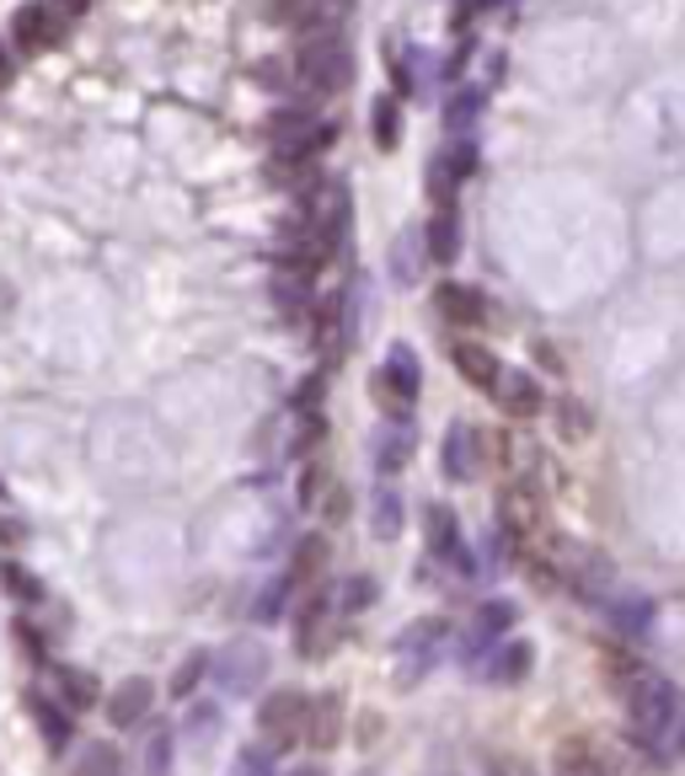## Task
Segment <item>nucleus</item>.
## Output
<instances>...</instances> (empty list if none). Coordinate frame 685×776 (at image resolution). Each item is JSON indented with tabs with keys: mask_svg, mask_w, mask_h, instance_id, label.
I'll return each instance as SVG.
<instances>
[{
	"mask_svg": "<svg viewBox=\"0 0 685 776\" xmlns=\"http://www.w3.org/2000/svg\"><path fill=\"white\" fill-rule=\"evenodd\" d=\"M622 702H626V717H632V734L654 755H675V728H681V713H685V696L664 675L643 669V664H626L622 675Z\"/></svg>",
	"mask_w": 685,
	"mask_h": 776,
	"instance_id": "f257e3e1",
	"label": "nucleus"
},
{
	"mask_svg": "<svg viewBox=\"0 0 685 776\" xmlns=\"http://www.w3.org/2000/svg\"><path fill=\"white\" fill-rule=\"evenodd\" d=\"M445 654H450V622H440V616L407 622V627L396 632V643H391V675H396V686L402 691L423 686Z\"/></svg>",
	"mask_w": 685,
	"mask_h": 776,
	"instance_id": "f03ea898",
	"label": "nucleus"
},
{
	"mask_svg": "<svg viewBox=\"0 0 685 776\" xmlns=\"http://www.w3.org/2000/svg\"><path fill=\"white\" fill-rule=\"evenodd\" d=\"M300 220L311 225V236L322 241V252L338 258L343 241H349V231H354V193H349V182L316 178L311 188H305V210H300Z\"/></svg>",
	"mask_w": 685,
	"mask_h": 776,
	"instance_id": "7ed1b4c3",
	"label": "nucleus"
},
{
	"mask_svg": "<svg viewBox=\"0 0 685 776\" xmlns=\"http://www.w3.org/2000/svg\"><path fill=\"white\" fill-rule=\"evenodd\" d=\"M295 70H300V87H305V91L332 97V91L349 87V75H354V54H349V43H343L338 32H311V38L300 43Z\"/></svg>",
	"mask_w": 685,
	"mask_h": 776,
	"instance_id": "20e7f679",
	"label": "nucleus"
},
{
	"mask_svg": "<svg viewBox=\"0 0 685 776\" xmlns=\"http://www.w3.org/2000/svg\"><path fill=\"white\" fill-rule=\"evenodd\" d=\"M305 717H311V696L300 686L269 691V696L258 702V739H263L273 755H284V749H295L300 739H305Z\"/></svg>",
	"mask_w": 685,
	"mask_h": 776,
	"instance_id": "39448f33",
	"label": "nucleus"
},
{
	"mask_svg": "<svg viewBox=\"0 0 685 776\" xmlns=\"http://www.w3.org/2000/svg\"><path fill=\"white\" fill-rule=\"evenodd\" d=\"M417 391H423V364H417V354L407 343H391L381 370H375V402H381V413L386 419H413Z\"/></svg>",
	"mask_w": 685,
	"mask_h": 776,
	"instance_id": "423d86ee",
	"label": "nucleus"
},
{
	"mask_svg": "<svg viewBox=\"0 0 685 776\" xmlns=\"http://www.w3.org/2000/svg\"><path fill=\"white\" fill-rule=\"evenodd\" d=\"M423 541H429V557L450 573H461V578H477V552H472V541L461 531V520L450 514L445 504H429L423 508Z\"/></svg>",
	"mask_w": 685,
	"mask_h": 776,
	"instance_id": "0eeeda50",
	"label": "nucleus"
},
{
	"mask_svg": "<svg viewBox=\"0 0 685 776\" xmlns=\"http://www.w3.org/2000/svg\"><path fill=\"white\" fill-rule=\"evenodd\" d=\"M269 145L273 155H295V161H316V150H328L332 123H322L311 108H279L269 119Z\"/></svg>",
	"mask_w": 685,
	"mask_h": 776,
	"instance_id": "6e6552de",
	"label": "nucleus"
},
{
	"mask_svg": "<svg viewBox=\"0 0 685 776\" xmlns=\"http://www.w3.org/2000/svg\"><path fill=\"white\" fill-rule=\"evenodd\" d=\"M209 675L220 681L225 696H252V691L269 681V648H263V643H252V637H236L231 648H220V654H214Z\"/></svg>",
	"mask_w": 685,
	"mask_h": 776,
	"instance_id": "1a4fd4ad",
	"label": "nucleus"
},
{
	"mask_svg": "<svg viewBox=\"0 0 685 776\" xmlns=\"http://www.w3.org/2000/svg\"><path fill=\"white\" fill-rule=\"evenodd\" d=\"M311 337H316V354L328 364L349 354V337H354V290L349 284L311 305Z\"/></svg>",
	"mask_w": 685,
	"mask_h": 776,
	"instance_id": "9d476101",
	"label": "nucleus"
},
{
	"mask_svg": "<svg viewBox=\"0 0 685 776\" xmlns=\"http://www.w3.org/2000/svg\"><path fill=\"white\" fill-rule=\"evenodd\" d=\"M28 713H32V723H38V734H43V745L54 749V755H64V749L75 745V713L64 707L54 691L32 686L28 691Z\"/></svg>",
	"mask_w": 685,
	"mask_h": 776,
	"instance_id": "9b49d317",
	"label": "nucleus"
},
{
	"mask_svg": "<svg viewBox=\"0 0 685 776\" xmlns=\"http://www.w3.org/2000/svg\"><path fill=\"white\" fill-rule=\"evenodd\" d=\"M370 461H375L381 482H391L396 472H407V461H413V419L381 423V429L370 434Z\"/></svg>",
	"mask_w": 685,
	"mask_h": 776,
	"instance_id": "f8f14e48",
	"label": "nucleus"
},
{
	"mask_svg": "<svg viewBox=\"0 0 685 776\" xmlns=\"http://www.w3.org/2000/svg\"><path fill=\"white\" fill-rule=\"evenodd\" d=\"M450 364H455V375L472 391H482V396H493L498 375H504V359L493 354L487 343H472V337H455V343H450Z\"/></svg>",
	"mask_w": 685,
	"mask_h": 776,
	"instance_id": "ddd939ff",
	"label": "nucleus"
},
{
	"mask_svg": "<svg viewBox=\"0 0 685 776\" xmlns=\"http://www.w3.org/2000/svg\"><path fill=\"white\" fill-rule=\"evenodd\" d=\"M64 17L54 11V0H32V6H22L17 17H11V38H17V49L22 54H43L54 38H60Z\"/></svg>",
	"mask_w": 685,
	"mask_h": 776,
	"instance_id": "4468645a",
	"label": "nucleus"
},
{
	"mask_svg": "<svg viewBox=\"0 0 685 776\" xmlns=\"http://www.w3.org/2000/svg\"><path fill=\"white\" fill-rule=\"evenodd\" d=\"M531 643L525 637H498L487 654H482V664H477V675L487 681V686H520L525 675H531Z\"/></svg>",
	"mask_w": 685,
	"mask_h": 776,
	"instance_id": "2eb2a0df",
	"label": "nucleus"
},
{
	"mask_svg": "<svg viewBox=\"0 0 685 776\" xmlns=\"http://www.w3.org/2000/svg\"><path fill=\"white\" fill-rule=\"evenodd\" d=\"M150 713H155V686L145 675H129V681L108 691V723L113 728H145Z\"/></svg>",
	"mask_w": 685,
	"mask_h": 776,
	"instance_id": "dca6fc26",
	"label": "nucleus"
},
{
	"mask_svg": "<svg viewBox=\"0 0 685 776\" xmlns=\"http://www.w3.org/2000/svg\"><path fill=\"white\" fill-rule=\"evenodd\" d=\"M434 311H440V322H450V327H482L487 322V295H482L477 284L445 279L434 290Z\"/></svg>",
	"mask_w": 685,
	"mask_h": 776,
	"instance_id": "f3484780",
	"label": "nucleus"
},
{
	"mask_svg": "<svg viewBox=\"0 0 685 776\" xmlns=\"http://www.w3.org/2000/svg\"><path fill=\"white\" fill-rule=\"evenodd\" d=\"M423 252H429V263H440V269H450V263L461 258V210H455V199H440V204L429 210Z\"/></svg>",
	"mask_w": 685,
	"mask_h": 776,
	"instance_id": "a211bd4d",
	"label": "nucleus"
},
{
	"mask_svg": "<svg viewBox=\"0 0 685 776\" xmlns=\"http://www.w3.org/2000/svg\"><path fill=\"white\" fill-rule=\"evenodd\" d=\"M440 466H445L450 482H472L482 466V434L472 423H450L445 445H440Z\"/></svg>",
	"mask_w": 685,
	"mask_h": 776,
	"instance_id": "6ab92c4d",
	"label": "nucleus"
},
{
	"mask_svg": "<svg viewBox=\"0 0 685 776\" xmlns=\"http://www.w3.org/2000/svg\"><path fill=\"white\" fill-rule=\"evenodd\" d=\"M493 402L504 407L508 419H536L541 407H546V391H541V381L531 375V370H508L498 375V386H493Z\"/></svg>",
	"mask_w": 685,
	"mask_h": 776,
	"instance_id": "aec40b11",
	"label": "nucleus"
},
{
	"mask_svg": "<svg viewBox=\"0 0 685 776\" xmlns=\"http://www.w3.org/2000/svg\"><path fill=\"white\" fill-rule=\"evenodd\" d=\"M514 622H520V611H514L508 599H487V605H477L472 632H466V658H482L493 643H498V637L514 632Z\"/></svg>",
	"mask_w": 685,
	"mask_h": 776,
	"instance_id": "412c9836",
	"label": "nucleus"
},
{
	"mask_svg": "<svg viewBox=\"0 0 685 776\" xmlns=\"http://www.w3.org/2000/svg\"><path fill=\"white\" fill-rule=\"evenodd\" d=\"M273 305L284 322H305L311 305H316V279L295 269H273Z\"/></svg>",
	"mask_w": 685,
	"mask_h": 776,
	"instance_id": "4be33fe9",
	"label": "nucleus"
},
{
	"mask_svg": "<svg viewBox=\"0 0 685 776\" xmlns=\"http://www.w3.org/2000/svg\"><path fill=\"white\" fill-rule=\"evenodd\" d=\"M328 616H332V595H305V605L295 611V648L300 658H316L322 654V637H328Z\"/></svg>",
	"mask_w": 685,
	"mask_h": 776,
	"instance_id": "5701e85b",
	"label": "nucleus"
},
{
	"mask_svg": "<svg viewBox=\"0 0 685 776\" xmlns=\"http://www.w3.org/2000/svg\"><path fill=\"white\" fill-rule=\"evenodd\" d=\"M49 681H54V696H60L70 713H87L102 702V691H97V675L91 669H75V664H54L49 669Z\"/></svg>",
	"mask_w": 685,
	"mask_h": 776,
	"instance_id": "b1692460",
	"label": "nucleus"
},
{
	"mask_svg": "<svg viewBox=\"0 0 685 776\" xmlns=\"http://www.w3.org/2000/svg\"><path fill=\"white\" fill-rule=\"evenodd\" d=\"M600 611H605V616H611V627L626 632V637H637V632L654 622V605H648L643 595H632V589H622V584L600 599Z\"/></svg>",
	"mask_w": 685,
	"mask_h": 776,
	"instance_id": "393cba45",
	"label": "nucleus"
},
{
	"mask_svg": "<svg viewBox=\"0 0 685 776\" xmlns=\"http://www.w3.org/2000/svg\"><path fill=\"white\" fill-rule=\"evenodd\" d=\"M338 734H343V696L328 691L322 702H311V717H305V745H316L328 755L338 745Z\"/></svg>",
	"mask_w": 685,
	"mask_h": 776,
	"instance_id": "a878e982",
	"label": "nucleus"
},
{
	"mask_svg": "<svg viewBox=\"0 0 685 776\" xmlns=\"http://www.w3.org/2000/svg\"><path fill=\"white\" fill-rule=\"evenodd\" d=\"M563 776H626V766L600 745H563Z\"/></svg>",
	"mask_w": 685,
	"mask_h": 776,
	"instance_id": "bb28decb",
	"label": "nucleus"
},
{
	"mask_svg": "<svg viewBox=\"0 0 685 776\" xmlns=\"http://www.w3.org/2000/svg\"><path fill=\"white\" fill-rule=\"evenodd\" d=\"M370 134H375L381 150L402 145V97H396V91H381V97L370 102Z\"/></svg>",
	"mask_w": 685,
	"mask_h": 776,
	"instance_id": "cd10ccee",
	"label": "nucleus"
},
{
	"mask_svg": "<svg viewBox=\"0 0 685 776\" xmlns=\"http://www.w3.org/2000/svg\"><path fill=\"white\" fill-rule=\"evenodd\" d=\"M178 728L172 723H155L150 717V734H145V776H178Z\"/></svg>",
	"mask_w": 685,
	"mask_h": 776,
	"instance_id": "c85d7f7f",
	"label": "nucleus"
},
{
	"mask_svg": "<svg viewBox=\"0 0 685 776\" xmlns=\"http://www.w3.org/2000/svg\"><path fill=\"white\" fill-rule=\"evenodd\" d=\"M482 108H487V97L477 87H455L445 102V134H477Z\"/></svg>",
	"mask_w": 685,
	"mask_h": 776,
	"instance_id": "c756f323",
	"label": "nucleus"
},
{
	"mask_svg": "<svg viewBox=\"0 0 685 776\" xmlns=\"http://www.w3.org/2000/svg\"><path fill=\"white\" fill-rule=\"evenodd\" d=\"M70 776H129V760H123V749H119V745L97 739V745H87L81 755H75Z\"/></svg>",
	"mask_w": 685,
	"mask_h": 776,
	"instance_id": "7c9ffc66",
	"label": "nucleus"
},
{
	"mask_svg": "<svg viewBox=\"0 0 685 776\" xmlns=\"http://www.w3.org/2000/svg\"><path fill=\"white\" fill-rule=\"evenodd\" d=\"M370 531H375V541H396V536H402V498H396V487H391V482H381V487H375V498H370Z\"/></svg>",
	"mask_w": 685,
	"mask_h": 776,
	"instance_id": "2f4dec72",
	"label": "nucleus"
},
{
	"mask_svg": "<svg viewBox=\"0 0 685 776\" xmlns=\"http://www.w3.org/2000/svg\"><path fill=\"white\" fill-rule=\"evenodd\" d=\"M440 161H445V172H450L455 188H461V182H472V178H477V161H482L477 134H450V145L440 150Z\"/></svg>",
	"mask_w": 685,
	"mask_h": 776,
	"instance_id": "473e14b6",
	"label": "nucleus"
},
{
	"mask_svg": "<svg viewBox=\"0 0 685 776\" xmlns=\"http://www.w3.org/2000/svg\"><path fill=\"white\" fill-rule=\"evenodd\" d=\"M209 664H214V654H209V648H193V654H188L178 669H172L167 691H172L178 702H193V696H199V686L209 681Z\"/></svg>",
	"mask_w": 685,
	"mask_h": 776,
	"instance_id": "72a5a7b5",
	"label": "nucleus"
},
{
	"mask_svg": "<svg viewBox=\"0 0 685 776\" xmlns=\"http://www.w3.org/2000/svg\"><path fill=\"white\" fill-rule=\"evenodd\" d=\"M0 584H6V595L17 599L22 611H38V605L49 599V589L38 584V573H32V567H22V563H6V567H0Z\"/></svg>",
	"mask_w": 685,
	"mask_h": 776,
	"instance_id": "f704fd0d",
	"label": "nucleus"
},
{
	"mask_svg": "<svg viewBox=\"0 0 685 776\" xmlns=\"http://www.w3.org/2000/svg\"><path fill=\"white\" fill-rule=\"evenodd\" d=\"M182 734H188V745L204 755V749L220 739V707H214V702H193V713H188V723H182Z\"/></svg>",
	"mask_w": 685,
	"mask_h": 776,
	"instance_id": "c9c22d12",
	"label": "nucleus"
},
{
	"mask_svg": "<svg viewBox=\"0 0 685 776\" xmlns=\"http://www.w3.org/2000/svg\"><path fill=\"white\" fill-rule=\"evenodd\" d=\"M423 258H429V252H423V231H417L413 241L396 236V241H391V279H396V284H413L417 273H423V269H417Z\"/></svg>",
	"mask_w": 685,
	"mask_h": 776,
	"instance_id": "e433bc0d",
	"label": "nucleus"
},
{
	"mask_svg": "<svg viewBox=\"0 0 685 776\" xmlns=\"http://www.w3.org/2000/svg\"><path fill=\"white\" fill-rule=\"evenodd\" d=\"M322 567H328V541H322V536H305V541L295 546V563H290V578H295V589H300V584H311V578H316Z\"/></svg>",
	"mask_w": 685,
	"mask_h": 776,
	"instance_id": "4c0bfd02",
	"label": "nucleus"
},
{
	"mask_svg": "<svg viewBox=\"0 0 685 776\" xmlns=\"http://www.w3.org/2000/svg\"><path fill=\"white\" fill-rule=\"evenodd\" d=\"M231 776H279V760H273V749L258 739V745H241L236 760H231Z\"/></svg>",
	"mask_w": 685,
	"mask_h": 776,
	"instance_id": "58836bf2",
	"label": "nucleus"
},
{
	"mask_svg": "<svg viewBox=\"0 0 685 776\" xmlns=\"http://www.w3.org/2000/svg\"><path fill=\"white\" fill-rule=\"evenodd\" d=\"M290 595H295V578L284 573V578H279V584H269V589H263V599H258V622H279V616L290 611Z\"/></svg>",
	"mask_w": 685,
	"mask_h": 776,
	"instance_id": "ea45409f",
	"label": "nucleus"
},
{
	"mask_svg": "<svg viewBox=\"0 0 685 776\" xmlns=\"http://www.w3.org/2000/svg\"><path fill=\"white\" fill-rule=\"evenodd\" d=\"M328 487H332L328 466H316V461H311V466L300 472V508H311V514H316V504L328 498Z\"/></svg>",
	"mask_w": 685,
	"mask_h": 776,
	"instance_id": "a19ab883",
	"label": "nucleus"
},
{
	"mask_svg": "<svg viewBox=\"0 0 685 776\" xmlns=\"http://www.w3.org/2000/svg\"><path fill=\"white\" fill-rule=\"evenodd\" d=\"M364 605H375V578H349V584L338 589V611H343V616H359Z\"/></svg>",
	"mask_w": 685,
	"mask_h": 776,
	"instance_id": "79ce46f5",
	"label": "nucleus"
},
{
	"mask_svg": "<svg viewBox=\"0 0 685 776\" xmlns=\"http://www.w3.org/2000/svg\"><path fill=\"white\" fill-rule=\"evenodd\" d=\"M493 6H504V0H461V6H455V28L466 32L472 22H477V17H487Z\"/></svg>",
	"mask_w": 685,
	"mask_h": 776,
	"instance_id": "37998d69",
	"label": "nucleus"
},
{
	"mask_svg": "<svg viewBox=\"0 0 685 776\" xmlns=\"http://www.w3.org/2000/svg\"><path fill=\"white\" fill-rule=\"evenodd\" d=\"M584 429H590V413H584V407H573V402H567V407H563V434H567V440H578V434H584Z\"/></svg>",
	"mask_w": 685,
	"mask_h": 776,
	"instance_id": "c03bdc74",
	"label": "nucleus"
},
{
	"mask_svg": "<svg viewBox=\"0 0 685 776\" xmlns=\"http://www.w3.org/2000/svg\"><path fill=\"white\" fill-rule=\"evenodd\" d=\"M6 75H11V54H6V43H0V87H6Z\"/></svg>",
	"mask_w": 685,
	"mask_h": 776,
	"instance_id": "a18cd8bd",
	"label": "nucleus"
},
{
	"mask_svg": "<svg viewBox=\"0 0 685 776\" xmlns=\"http://www.w3.org/2000/svg\"><path fill=\"white\" fill-rule=\"evenodd\" d=\"M675 749L685 755V713H681V728H675Z\"/></svg>",
	"mask_w": 685,
	"mask_h": 776,
	"instance_id": "49530a36",
	"label": "nucleus"
},
{
	"mask_svg": "<svg viewBox=\"0 0 685 776\" xmlns=\"http://www.w3.org/2000/svg\"><path fill=\"white\" fill-rule=\"evenodd\" d=\"M295 776H322V772H316V766H305V772H295Z\"/></svg>",
	"mask_w": 685,
	"mask_h": 776,
	"instance_id": "de8ad7c7",
	"label": "nucleus"
}]
</instances>
